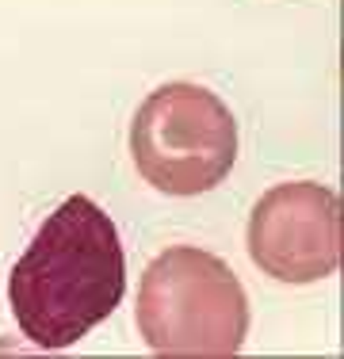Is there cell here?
<instances>
[{"instance_id": "6da1fadb", "label": "cell", "mask_w": 344, "mask_h": 359, "mask_svg": "<svg viewBox=\"0 0 344 359\" xmlns=\"http://www.w3.org/2000/svg\"><path fill=\"white\" fill-rule=\"evenodd\" d=\"M126 290V256L115 222L88 195H69L39 226L8 276L20 332L42 352H62L115 313Z\"/></svg>"}, {"instance_id": "7a4b0ae2", "label": "cell", "mask_w": 344, "mask_h": 359, "mask_svg": "<svg viewBox=\"0 0 344 359\" xmlns=\"http://www.w3.org/2000/svg\"><path fill=\"white\" fill-rule=\"evenodd\" d=\"M138 332L157 355H237L249 337V298L226 260L195 245L157 252L138 283Z\"/></svg>"}, {"instance_id": "3957f363", "label": "cell", "mask_w": 344, "mask_h": 359, "mask_svg": "<svg viewBox=\"0 0 344 359\" xmlns=\"http://www.w3.org/2000/svg\"><path fill=\"white\" fill-rule=\"evenodd\" d=\"M131 157L161 195H203L218 187L237 161L234 111L203 84L168 81L134 111Z\"/></svg>"}, {"instance_id": "277c9868", "label": "cell", "mask_w": 344, "mask_h": 359, "mask_svg": "<svg viewBox=\"0 0 344 359\" xmlns=\"http://www.w3.org/2000/svg\"><path fill=\"white\" fill-rule=\"evenodd\" d=\"M249 256L264 276L291 287L329 279L340 264V199L329 184L291 180L256 199L249 215Z\"/></svg>"}]
</instances>
